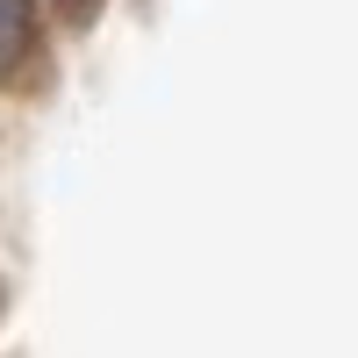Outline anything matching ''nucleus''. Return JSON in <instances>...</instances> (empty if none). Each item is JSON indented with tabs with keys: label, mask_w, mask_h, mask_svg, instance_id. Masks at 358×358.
<instances>
[{
	"label": "nucleus",
	"mask_w": 358,
	"mask_h": 358,
	"mask_svg": "<svg viewBox=\"0 0 358 358\" xmlns=\"http://www.w3.org/2000/svg\"><path fill=\"white\" fill-rule=\"evenodd\" d=\"M29 43H36V8L29 0H0V79L29 57Z\"/></svg>",
	"instance_id": "nucleus-1"
},
{
	"label": "nucleus",
	"mask_w": 358,
	"mask_h": 358,
	"mask_svg": "<svg viewBox=\"0 0 358 358\" xmlns=\"http://www.w3.org/2000/svg\"><path fill=\"white\" fill-rule=\"evenodd\" d=\"M65 8H72V15H86V8H101V0H65Z\"/></svg>",
	"instance_id": "nucleus-2"
}]
</instances>
